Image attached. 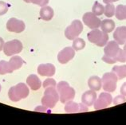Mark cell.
I'll return each mask as SVG.
<instances>
[{
    "label": "cell",
    "mask_w": 126,
    "mask_h": 125,
    "mask_svg": "<svg viewBox=\"0 0 126 125\" xmlns=\"http://www.w3.org/2000/svg\"><path fill=\"white\" fill-rule=\"evenodd\" d=\"M75 56V50L73 47H65L59 52L58 54V60L61 64L64 65L71 61Z\"/></svg>",
    "instance_id": "obj_12"
},
{
    "label": "cell",
    "mask_w": 126,
    "mask_h": 125,
    "mask_svg": "<svg viewBox=\"0 0 126 125\" xmlns=\"http://www.w3.org/2000/svg\"><path fill=\"white\" fill-rule=\"evenodd\" d=\"M116 61H119V62H122V63H124V62L126 61L125 53L124 52L123 50H121V49H120V50H119L117 57H116Z\"/></svg>",
    "instance_id": "obj_30"
},
{
    "label": "cell",
    "mask_w": 126,
    "mask_h": 125,
    "mask_svg": "<svg viewBox=\"0 0 126 125\" xmlns=\"http://www.w3.org/2000/svg\"><path fill=\"white\" fill-rule=\"evenodd\" d=\"M23 1L26 3H34L38 6H44L48 4L49 0H23Z\"/></svg>",
    "instance_id": "obj_28"
},
{
    "label": "cell",
    "mask_w": 126,
    "mask_h": 125,
    "mask_svg": "<svg viewBox=\"0 0 126 125\" xmlns=\"http://www.w3.org/2000/svg\"><path fill=\"white\" fill-rule=\"evenodd\" d=\"M85 46V42L82 38H76L73 42V48L75 51H79L83 50Z\"/></svg>",
    "instance_id": "obj_25"
},
{
    "label": "cell",
    "mask_w": 126,
    "mask_h": 125,
    "mask_svg": "<svg viewBox=\"0 0 126 125\" xmlns=\"http://www.w3.org/2000/svg\"><path fill=\"white\" fill-rule=\"evenodd\" d=\"M65 111L67 113H77V112H85L88 111V106L83 103L78 104L73 102L72 100L68 101L65 105Z\"/></svg>",
    "instance_id": "obj_11"
},
{
    "label": "cell",
    "mask_w": 126,
    "mask_h": 125,
    "mask_svg": "<svg viewBox=\"0 0 126 125\" xmlns=\"http://www.w3.org/2000/svg\"><path fill=\"white\" fill-rule=\"evenodd\" d=\"M112 102V97L111 94H109L107 92L101 93L99 95V97L97 98L94 104V107L95 110H101L104 109L109 107Z\"/></svg>",
    "instance_id": "obj_8"
},
{
    "label": "cell",
    "mask_w": 126,
    "mask_h": 125,
    "mask_svg": "<svg viewBox=\"0 0 126 125\" xmlns=\"http://www.w3.org/2000/svg\"><path fill=\"white\" fill-rule=\"evenodd\" d=\"M48 108L42 105V106H38L34 109L35 111H41V112H51V111H48Z\"/></svg>",
    "instance_id": "obj_33"
},
{
    "label": "cell",
    "mask_w": 126,
    "mask_h": 125,
    "mask_svg": "<svg viewBox=\"0 0 126 125\" xmlns=\"http://www.w3.org/2000/svg\"><path fill=\"white\" fill-rule=\"evenodd\" d=\"M125 45V46H124V49H123V50H124V52L125 53V55H126V42L124 44Z\"/></svg>",
    "instance_id": "obj_37"
},
{
    "label": "cell",
    "mask_w": 126,
    "mask_h": 125,
    "mask_svg": "<svg viewBox=\"0 0 126 125\" xmlns=\"http://www.w3.org/2000/svg\"><path fill=\"white\" fill-rule=\"evenodd\" d=\"M97 96L96 92L94 90H89V91H86L85 93L82 94L81 97V102L84 104H85L86 106L88 107H91L92 105H94L95 100H97Z\"/></svg>",
    "instance_id": "obj_15"
},
{
    "label": "cell",
    "mask_w": 126,
    "mask_h": 125,
    "mask_svg": "<svg viewBox=\"0 0 126 125\" xmlns=\"http://www.w3.org/2000/svg\"><path fill=\"white\" fill-rule=\"evenodd\" d=\"M113 39L119 45H124L126 42V26H119L115 29Z\"/></svg>",
    "instance_id": "obj_16"
},
{
    "label": "cell",
    "mask_w": 126,
    "mask_h": 125,
    "mask_svg": "<svg viewBox=\"0 0 126 125\" xmlns=\"http://www.w3.org/2000/svg\"><path fill=\"white\" fill-rule=\"evenodd\" d=\"M88 40L99 47L105 46L108 43L109 34L98 29H94L87 34Z\"/></svg>",
    "instance_id": "obj_4"
},
{
    "label": "cell",
    "mask_w": 126,
    "mask_h": 125,
    "mask_svg": "<svg viewBox=\"0 0 126 125\" xmlns=\"http://www.w3.org/2000/svg\"><path fill=\"white\" fill-rule=\"evenodd\" d=\"M38 73L42 77H50L55 74V67L52 64H42L38 65L37 69Z\"/></svg>",
    "instance_id": "obj_14"
},
{
    "label": "cell",
    "mask_w": 126,
    "mask_h": 125,
    "mask_svg": "<svg viewBox=\"0 0 126 125\" xmlns=\"http://www.w3.org/2000/svg\"><path fill=\"white\" fill-rule=\"evenodd\" d=\"M22 50V44L20 41L17 40V39L6 42L4 44V46H3L4 54L6 56H8V57L19 54Z\"/></svg>",
    "instance_id": "obj_7"
},
{
    "label": "cell",
    "mask_w": 126,
    "mask_h": 125,
    "mask_svg": "<svg viewBox=\"0 0 126 125\" xmlns=\"http://www.w3.org/2000/svg\"><path fill=\"white\" fill-rule=\"evenodd\" d=\"M26 25L22 20H18V19L15 18H10L7 23H6V29L10 32L13 33H22L25 30Z\"/></svg>",
    "instance_id": "obj_10"
},
{
    "label": "cell",
    "mask_w": 126,
    "mask_h": 125,
    "mask_svg": "<svg viewBox=\"0 0 126 125\" xmlns=\"http://www.w3.org/2000/svg\"><path fill=\"white\" fill-rule=\"evenodd\" d=\"M59 100V95L57 88L49 87L45 88L44 96L42 99V104L48 108H53Z\"/></svg>",
    "instance_id": "obj_3"
},
{
    "label": "cell",
    "mask_w": 126,
    "mask_h": 125,
    "mask_svg": "<svg viewBox=\"0 0 126 125\" xmlns=\"http://www.w3.org/2000/svg\"><path fill=\"white\" fill-rule=\"evenodd\" d=\"M83 25L80 20H74L65 30V36L69 40H74L81 34Z\"/></svg>",
    "instance_id": "obj_6"
},
{
    "label": "cell",
    "mask_w": 126,
    "mask_h": 125,
    "mask_svg": "<svg viewBox=\"0 0 126 125\" xmlns=\"http://www.w3.org/2000/svg\"><path fill=\"white\" fill-rule=\"evenodd\" d=\"M120 49L121 48L119 47V44L117 42L110 41L105 45V49H104L105 55H106L109 57L112 58L113 60L116 61V57H117Z\"/></svg>",
    "instance_id": "obj_13"
},
{
    "label": "cell",
    "mask_w": 126,
    "mask_h": 125,
    "mask_svg": "<svg viewBox=\"0 0 126 125\" xmlns=\"http://www.w3.org/2000/svg\"><path fill=\"white\" fill-rule=\"evenodd\" d=\"M104 11H105V6L103 5H101V3H99L98 2H94V4L93 6V8H92V12L94 13L95 15L100 16L101 14H103Z\"/></svg>",
    "instance_id": "obj_27"
},
{
    "label": "cell",
    "mask_w": 126,
    "mask_h": 125,
    "mask_svg": "<svg viewBox=\"0 0 126 125\" xmlns=\"http://www.w3.org/2000/svg\"><path fill=\"white\" fill-rule=\"evenodd\" d=\"M100 27L104 33L109 34V33H111L115 29L116 24L114 21H112V19H104L103 21H101Z\"/></svg>",
    "instance_id": "obj_20"
},
{
    "label": "cell",
    "mask_w": 126,
    "mask_h": 125,
    "mask_svg": "<svg viewBox=\"0 0 126 125\" xmlns=\"http://www.w3.org/2000/svg\"><path fill=\"white\" fill-rule=\"evenodd\" d=\"M23 63H24V61H23L22 57H18V56H13L9 61L10 66H11V69L13 71L20 69L22 67V65H23Z\"/></svg>",
    "instance_id": "obj_21"
},
{
    "label": "cell",
    "mask_w": 126,
    "mask_h": 125,
    "mask_svg": "<svg viewBox=\"0 0 126 125\" xmlns=\"http://www.w3.org/2000/svg\"><path fill=\"white\" fill-rule=\"evenodd\" d=\"M115 16L118 20H126V5H118L116 7Z\"/></svg>",
    "instance_id": "obj_22"
},
{
    "label": "cell",
    "mask_w": 126,
    "mask_h": 125,
    "mask_svg": "<svg viewBox=\"0 0 126 125\" xmlns=\"http://www.w3.org/2000/svg\"><path fill=\"white\" fill-rule=\"evenodd\" d=\"M115 11H116V7L114 6V5L112 3H108L105 6L104 14L107 18H112V16L115 15Z\"/></svg>",
    "instance_id": "obj_26"
},
{
    "label": "cell",
    "mask_w": 126,
    "mask_h": 125,
    "mask_svg": "<svg viewBox=\"0 0 126 125\" xmlns=\"http://www.w3.org/2000/svg\"><path fill=\"white\" fill-rule=\"evenodd\" d=\"M26 84L34 91L39 89L42 86V82L40 81V79L35 74H31L29 76L27 79H26Z\"/></svg>",
    "instance_id": "obj_17"
},
{
    "label": "cell",
    "mask_w": 126,
    "mask_h": 125,
    "mask_svg": "<svg viewBox=\"0 0 126 125\" xmlns=\"http://www.w3.org/2000/svg\"><path fill=\"white\" fill-rule=\"evenodd\" d=\"M88 85L91 90L99 91L102 87L101 79L97 76H93L88 80Z\"/></svg>",
    "instance_id": "obj_18"
},
{
    "label": "cell",
    "mask_w": 126,
    "mask_h": 125,
    "mask_svg": "<svg viewBox=\"0 0 126 125\" xmlns=\"http://www.w3.org/2000/svg\"><path fill=\"white\" fill-rule=\"evenodd\" d=\"M112 72L117 76L119 80H122L126 77V65H121V66H114L112 69Z\"/></svg>",
    "instance_id": "obj_23"
},
{
    "label": "cell",
    "mask_w": 126,
    "mask_h": 125,
    "mask_svg": "<svg viewBox=\"0 0 126 125\" xmlns=\"http://www.w3.org/2000/svg\"><path fill=\"white\" fill-rule=\"evenodd\" d=\"M43 87L44 88H49V87H54V88H57V83L56 81L52 78H48L43 82Z\"/></svg>",
    "instance_id": "obj_29"
},
{
    "label": "cell",
    "mask_w": 126,
    "mask_h": 125,
    "mask_svg": "<svg viewBox=\"0 0 126 125\" xmlns=\"http://www.w3.org/2000/svg\"><path fill=\"white\" fill-rule=\"evenodd\" d=\"M120 92L121 95L126 97V82H125V83L121 85V87L120 88Z\"/></svg>",
    "instance_id": "obj_34"
},
{
    "label": "cell",
    "mask_w": 126,
    "mask_h": 125,
    "mask_svg": "<svg viewBox=\"0 0 126 125\" xmlns=\"http://www.w3.org/2000/svg\"><path fill=\"white\" fill-rule=\"evenodd\" d=\"M30 91L27 85L24 83H19L10 88L8 92V97L11 100L18 102L22 99H25L27 97Z\"/></svg>",
    "instance_id": "obj_2"
},
{
    "label": "cell",
    "mask_w": 126,
    "mask_h": 125,
    "mask_svg": "<svg viewBox=\"0 0 126 125\" xmlns=\"http://www.w3.org/2000/svg\"><path fill=\"white\" fill-rule=\"evenodd\" d=\"M11 66H10L9 61H0V74L4 75L6 73H13Z\"/></svg>",
    "instance_id": "obj_24"
},
{
    "label": "cell",
    "mask_w": 126,
    "mask_h": 125,
    "mask_svg": "<svg viewBox=\"0 0 126 125\" xmlns=\"http://www.w3.org/2000/svg\"><path fill=\"white\" fill-rule=\"evenodd\" d=\"M84 24L86 25L89 28L92 29H97L100 27L101 21L97 15H95L93 12H87L83 15L82 18Z\"/></svg>",
    "instance_id": "obj_9"
},
{
    "label": "cell",
    "mask_w": 126,
    "mask_h": 125,
    "mask_svg": "<svg viewBox=\"0 0 126 125\" xmlns=\"http://www.w3.org/2000/svg\"><path fill=\"white\" fill-rule=\"evenodd\" d=\"M113 101V104L114 105H117V104H123L126 101V98L125 96L123 95H119V96L116 97L114 98V100H112Z\"/></svg>",
    "instance_id": "obj_32"
},
{
    "label": "cell",
    "mask_w": 126,
    "mask_h": 125,
    "mask_svg": "<svg viewBox=\"0 0 126 125\" xmlns=\"http://www.w3.org/2000/svg\"><path fill=\"white\" fill-rule=\"evenodd\" d=\"M4 41H3V39L0 37V51H1L2 49H3V46H4Z\"/></svg>",
    "instance_id": "obj_35"
},
{
    "label": "cell",
    "mask_w": 126,
    "mask_h": 125,
    "mask_svg": "<svg viewBox=\"0 0 126 125\" xmlns=\"http://www.w3.org/2000/svg\"><path fill=\"white\" fill-rule=\"evenodd\" d=\"M117 1H119V0H103V2L105 3V4H108V3H113Z\"/></svg>",
    "instance_id": "obj_36"
},
{
    "label": "cell",
    "mask_w": 126,
    "mask_h": 125,
    "mask_svg": "<svg viewBox=\"0 0 126 125\" xmlns=\"http://www.w3.org/2000/svg\"><path fill=\"white\" fill-rule=\"evenodd\" d=\"M8 9H9V5L7 3L0 1V15L5 14L8 11Z\"/></svg>",
    "instance_id": "obj_31"
},
{
    "label": "cell",
    "mask_w": 126,
    "mask_h": 125,
    "mask_svg": "<svg viewBox=\"0 0 126 125\" xmlns=\"http://www.w3.org/2000/svg\"><path fill=\"white\" fill-rule=\"evenodd\" d=\"M118 81L117 76L113 72L106 73L101 79L102 88L107 93H113L117 88V83Z\"/></svg>",
    "instance_id": "obj_5"
},
{
    "label": "cell",
    "mask_w": 126,
    "mask_h": 125,
    "mask_svg": "<svg viewBox=\"0 0 126 125\" xmlns=\"http://www.w3.org/2000/svg\"><path fill=\"white\" fill-rule=\"evenodd\" d=\"M57 91L59 95V100L62 104L73 100L75 97V91L66 81H60L57 84Z\"/></svg>",
    "instance_id": "obj_1"
},
{
    "label": "cell",
    "mask_w": 126,
    "mask_h": 125,
    "mask_svg": "<svg viewBox=\"0 0 126 125\" xmlns=\"http://www.w3.org/2000/svg\"><path fill=\"white\" fill-rule=\"evenodd\" d=\"M54 10L50 6H42L40 11V17L44 21H50L54 17Z\"/></svg>",
    "instance_id": "obj_19"
},
{
    "label": "cell",
    "mask_w": 126,
    "mask_h": 125,
    "mask_svg": "<svg viewBox=\"0 0 126 125\" xmlns=\"http://www.w3.org/2000/svg\"><path fill=\"white\" fill-rule=\"evenodd\" d=\"M1 89H2V87H1V84H0V92H1Z\"/></svg>",
    "instance_id": "obj_38"
}]
</instances>
